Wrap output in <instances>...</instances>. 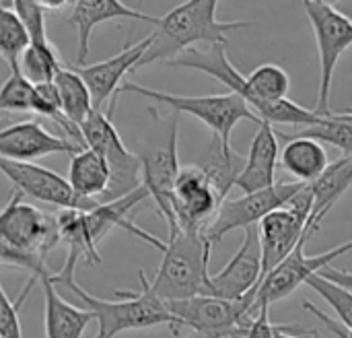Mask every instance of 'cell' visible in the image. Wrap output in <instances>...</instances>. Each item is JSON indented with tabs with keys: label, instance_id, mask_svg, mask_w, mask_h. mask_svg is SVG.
<instances>
[{
	"label": "cell",
	"instance_id": "3957f363",
	"mask_svg": "<svg viewBox=\"0 0 352 338\" xmlns=\"http://www.w3.org/2000/svg\"><path fill=\"white\" fill-rule=\"evenodd\" d=\"M62 242L58 217H52L33 204L23 202V194L14 190L0 215V258L31 273V277L52 275L47 256Z\"/></svg>",
	"mask_w": 352,
	"mask_h": 338
},
{
	"label": "cell",
	"instance_id": "484cf974",
	"mask_svg": "<svg viewBox=\"0 0 352 338\" xmlns=\"http://www.w3.org/2000/svg\"><path fill=\"white\" fill-rule=\"evenodd\" d=\"M54 85L58 87L60 99H62V109L66 114V118L74 124V126H82L89 116L97 109L91 89L87 87L85 78L78 74V70L74 66H64Z\"/></svg>",
	"mask_w": 352,
	"mask_h": 338
},
{
	"label": "cell",
	"instance_id": "d6a6232c",
	"mask_svg": "<svg viewBox=\"0 0 352 338\" xmlns=\"http://www.w3.org/2000/svg\"><path fill=\"white\" fill-rule=\"evenodd\" d=\"M10 4L12 10L19 14L21 23L25 25L31 37V45L50 43L47 29H45V8L41 6V0H14Z\"/></svg>",
	"mask_w": 352,
	"mask_h": 338
},
{
	"label": "cell",
	"instance_id": "ffe728a7",
	"mask_svg": "<svg viewBox=\"0 0 352 338\" xmlns=\"http://www.w3.org/2000/svg\"><path fill=\"white\" fill-rule=\"evenodd\" d=\"M276 163H278V132L272 124L262 122L250 145L245 157V169L237 180V188L243 194H254L276 186Z\"/></svg>",
	"mask_w": 352,
	"mask_h": 338
},
{
	"label": "cell",
	"instance_id": "603a6c76",
	"mask_svg": "<svg viewBox=\"0 0 352 338\" xmlns=\"http://www.w3.org/2000/svg\"><path fill=\"white\" fill-rule=\"evenodd\" d=\"M352 186V157H342L334 161L322 178L311 184L314 190V211L305 225V237L314 235L326 215L334 209V204L342 198V194Z\"/></svg>",
	"mask_w": 352,
	"mask_h": 338
},
{
	"label": "cell",
	"instance_id": "7c38bea8",
	"mask_svg": "<svg viewBox=\"0 0 352 338\" xmlns=\"http://www.w3.org/2000/svg\"><path fill=\"white\" fill-rule=\"evenodd\" d=\"M305 244H307V240H303L297 246V250L278 268H274L264 279V283L258 287V297H256V304L252 308L254 318L264 308H270L272 304L289 297L301 285H307V281L311 277L320 275L324 268L332 266V262L336 258H340L342 254L352 250V242H346V244H342V246H338V248H334L330 252H322L318 256H305Z\"/></svg>",
	"mask_w": 352,
	"mask_h": 338
},
{
	"label": "cell",
	"instance_id": "d590c367",
	"mask_svg": "<svg viewBox=\"0 0 352 338\" xmlns=\"http://www.w3.org/2000/svg\"><path fill=\"white\" fill-rule=\"evenodd\" d=\"M299 332H307L299 326H280L278 332H276V338H305L299 337Z\"/></svg>",
	"mask_w": 352,
	"mask_h": 338
},
{
	"label": "cell",
	"instance_id": "5bb4252c",
	"mask_svg": "<svg viewBox=\"0 0 352 338\" xmlns=\"http://www.w3.org/2000/svg\"><path fill=\"white\" fill-rule=\"evenodd\" d=\"M262 273L264 258L260 231L258 227H252L245 231L243 244L237 250V254L229 260V264L221 273L210 275V297H221L229 302H241L248 297L252 304H256Z\"/></svg>",
	"mask_w": 352,
	"mask_h": 338
},
{
	"label": "cell",
	"instance_id": "30bf717a",
	"mask_svg": "<svg viewBox=\"0 0 352 338\" xmlns=\"http://www.w3.org/2000/svg\"><path fill=\"white\" fill-rule=\"evenodd\" d=\"M303 182H278L276 186L254 192V194H243L241 198L235 200H225L219 215L206 229V237L212 246H217L227 233L235 229H252L260 225L268 215L285 209L289 200L303 188Z\"/></svg>",
	"mask_w": 352,
	"mask_h": 338
},
{
	"label": "cell",
	"instance_id": "d6986e66",
	"mask_svg": "<svg viewBox=\"0 0 352 338\" xmlns=\"http://www.w3.org/2000/svg\"><path fill=\"white\" fill-rule=\"evenodd\" d=\"M260 242H262V258H264V279L278 268L295 250L297 246L307 240L305 237V221L299 219L289 209H280L272 215H268L260 225ZM260 283V285H262Z\"/></svg>",
	"mask_w": 352,
	"mask_h": 338
},
{
	"label": "cell",
	"instance_id": "4316f807",
	"mask_svg": "<svg viewBox=\"0 0 352 338\" xmlns=\"http://www.w3.org/2000/svg\"><path fill=\"white\" fill-rule=\"evenodd\" d=\"M31 47V37L21 23L19 14L12 10L10 2H2L0 8V54L12 70H21V56Z\"/></svg>",
	"mask_w": 352,
	"mask_h": 338
},
{
	"label": "cell",
	"instance_id": "e0dca14e",
	"mask_svg": "<svg viewBox=\"0 0 352 338\" xmlns=\"http://www.w3.org/2000/svg\"><path fill=\"white\" fill-rule=\"evenodd\" d=\"M153 43V35L148 33L146 37H142L136 43H128L122 52H118L116 56L91 64V66H74L78 70V74L85 78L87 87L91 89L95 107L99 109L101 103H105L107 99H111L109 103V112L107 116L113 118V109H116V95H120L122 89V81L128 72L136 70V66L140 64L142 56L148 52Z\"/></svg>",
	"mask_w": 352,
	"mask_h": 338
},
{
	"label": "cell",
	"instance_id": "8992f818",
	"mask_svg": "<svg viewBox=\"0 0 352 338\" xmlns=\"http://www.w3.org/2000/svg\"><path fill=\"white\" fill-rule=\"evenodd\" d=\"M120 93H136L140 97H146L155 103L171 107L175 114H190L198 118L202 124H206L214 136L221 138L223 145L231 147L229 138L235 126L241 120H250L254 124H262L264 120L258 118V114L237 95V93H223V95H173V93H163L155 91L148 87H142L134 81H126L120 89Z\"/></svg>",
	"mask_w": 352,
	"mask_h": 338
},
{
	"label": "cell",
	"instance_id": "83f0119b",
	"mask_svg": "<svg viewBox=\"0 0 352 338\" xmlns=\"http://www.w3.org/2000/svg\"><path fill=\"white\" fill-rule=\"evenodd\" d=\"M66 64H62L58 50L54 47V43H43V45H31L19 62L21 72L33 83V85H45V83H54L58 72L64 68Z\"/></svg>",
	"mask_w": 352,
	"mask_h": 338
},
{
	"label": "cell",
	"instance_id": "f546056e",
	"mask_svg": "<svg viewBox=\"0 0 352 338\" xmlns=\"http://www.w3.org/2000/svg\"><path fill=\"white\" fill-rule=\"evenodd\" d=\"M35 99H37L35 85L21 70H12L0 91V109L2 112H33Z\"/></svg>",
	"mask_w": 352,
	"mask_h": 338
},
{
	"label": "cell",
	"instance_id": "ba28073f",
	"mask_svg": "<svg viewBox=\"0 0 352 338\" xmlns=\"http://www.w3.org/2000/svg\"><path fill=\"white\" fill-rule=\"evenodd\" d=\"M80 132L85 145L101 153L111 169V184L99 202H116L142 188V161L138 155L128 151L113 126L111 116L95 109L80 126Z\"/></svg>",
	"mask_w": 352,
	"mask_h": 338
},
{
	"label": "cell",
	"instance_id": "52a82bcc",
	"mask_svg": "<svg viewBox=\"0 0 352 338\" xmlns=\"http://www.w3.org/2000/svg\"><path fill=\"white\" fill-rule=\"evenodd\" d=\"M167 306L175 318V337H179V328H190L192 335L186 338H248L250 326L256 320L250 299L229 302L204 295Z\"/></svg>",
	"mask_w": 352,
	"mask_h": 338
},
{
	"label": "cell",
	"instance_id": "cb8c5ba5",
	"mask_svg": "<svg viewBox=\"0 0 352 338\" xmlns=\"http://www.w3.org/2000/svg\"><path fill=\"white\" fill-rule=\"evenodd\" d=\"M196 165L206 173V178L212 182L214 190L225 202L227 194L231 192L233 186H237V180L245 169V157H241L231 147L223 145L219 136H212L210 145L198 157Z\"/></svg>",
	"mask_w": 352,
	"mask_h": 338
},
{
	"label": "cell",
	"instance_id": "e575fe53",
	"mask_svg": "<svg viewBox=\"0 0 352 338\" xmlns=\"http://www.w3.org/2000/svg\"><path fill=\"white\" fill-rule=\"evenodd\" d=\"M320 275H322L326 281H330V283H336V285H340V287H344V289H351L352 291V273H349V271H338V268H332V266H328V268H324Z\"/></svg>",
	"mask_w": 352,
	"mask_h": 338
},
{
	"label": "cell",
	"instance_id": "8fae6325",
	"mask_svg": "<svg viewBox=\"0 0 352 338\" xmlns=\"http://www.w3.org/2000/svg\"><path fill=\"white\" fill-rule=\"evenodd\" d=\"M142 161V186L146 188L151 200L155 202L161 217L167 221L169 231L179 229L175 211H173V196L175 184L179 178V157H177V114L173 112L169 132L153 149H146L140 155Z\"/></svg>",
	"mask_w": 352,
	"mask_h": 338
},
{
	"label": "cell",
	"instance_id": "7a4b0ae2",
	"mask_svg": "<svg viewBox=\"0 0 352 338\" xmlns=\"http://www.w3.org/2000/svg\"><path fill=\"white\" fill-rule=\"evenodd\" d=\"M219 4L221 2L217 0H190L161 17V21L155 25V31L151 33L153 43L136 70L153 62L167 64L200 41L210 45H227L229 33L256 25L254 21H219Z\"/></svg>",
	"mask_w": 352,
	"mask_h": 338
},
{
	"label": "cell",
	"instance_id": "6da1fadb",
	"mask_svg": "<svg viewBox=\"0 0 352 338\" xmlns=\"http://www.w3.org/2000/svg\"><path fill=\"white\" fill-rule=\"evenodd\" d=\"M148 198L151 196L146 188L142 186L134 194L120 198L116 202H101L93 211H60L56 217H58L60 235H62V242L66 244L68 254H66L64 266L58 273L50 275L52 283L66 285V283L76 281L74 273L80 262L101 264L99 246L111 229H126L128 233L136 235L144 244H151L153 248H159L161 252H165L167 242H161L153 233L140 229L130 219V213Z\"/></svg>",
	"mask_w": 352,
	"mask_h": 338
},
{
	"label": "cell",
	"instance_id": "836d02e7",
	"mask_svg": "<svg viewBox=\"0 0 352 338\" xmlns=\"http://www.w3.org/2000/svg\"><path fill=\"white\" fill-rule=\"evenodd\" d=\"M280 326L272 324L270 322V308H264L256 320L252 322L250 326V332H248V338H276V332H278Z\"/></svg>",
	"mask_w": 352,
	"mask_h": 338
},
{
	"label": "cell",
	"instance_id": "2e32d148",
	"mask_svg": "<svg viewBox=\"0 0 352 338\" xmlns=\"http://www.w3.org/2000/svg\"><path fill=\"white\" fill-rule=\"evenodd\" d=\"M85 149H87L85 145H80L68 136L52 134L37 120L12 124L0 132L2 159L21 161V163H33L35 159L54 155V153H68L70 157H74V155L82 153Z\"/></svg>",
	"mask_w": 352,
	"mask_h": 338
},
{
	"label": "cell",
	"instance_id": "9a60e30c",
	"mask_svg": "<svg viewBox=\"0 0 352 338\" xmlns=\"http://www.w3.org/2000/svg\"><path fill=\"white\" fill-rule=\"evenodd\" d=\"M223 207V198L214 190L206 173L194 163L179 171L173 196L177 227L184 231H204L210 227Z\"/></svg>",
	"mask_w": 352,
	"mask_h": 338
},
{
	"label": "cell",
	"instance_id": "d4e9b609",
	"mask_svg": "<svg viewBox=\"0 0 352 338\" xmlns=\"http://www.w3.org/2000/svg\"><path fill=\"white\" fill-rule=\"evenodd\" d=\"M68 182L78 196L89 200H101L111 184L109 163L101 153L87 147L82 153L70 157Z\"/></svg>",
	"mask_w": 352,
	"mask_h": 338
},
{
	"label": "cell",
	"instance_id": "9c48e42d",
	"mask_svg": "<svg viewBox=\"0 0 352 338\" xmlns=\"http://www.w3.org/2000/svg\"><path fill=\"white\" fill-rule=\"evenodd\" d=\"M303 8L309 17L318 52H320V93L316 112L324 118L332 116L330 112V91L336 64L340 56L352 45V19L334 4L324 0H305Z\"/></svg>",
	"mask_w": 352,
	"mask_h": 338
},
{
	"label": "cell",
	"instance_id": "277c9868",
	"mask_svg": "<svg viewBox=\"0 0 352 338\" xmlns=\"http://www.w3.org/2000/svg\"><path fill=\"white\" fill-rule=\"evenodd\" d=\"M212 244L204 231L173 229L167 237L161 266L148 281L151 289L165 304L210 297V260Z\"/></svg>",
	"mask_w": 352,
	"mask_h": 338
},
{
	"label": "cell",
	"instance_id": "f1b7e54d",
	"mask_svg": "<svg viewBox=\"0 0 352 338\" xmlns=\"http://www.w3.org/2000/svg\"><path fill=\"white\" fill-rule=\"evenodd\" d=\"M295 136H305L314 138L320 142H330L332 147L340 149L344 157H352V116L351 112L344 114H332L324 118L320 124L309 126Z\"/></svg>",
	"mask_w": 352,
	"mask_h": 338
},
{
	"label": "cell",
	"instance_id": "ac0fdd59",
	"mask_svg": "<svg viewBox=\"0 0 352 338\" xmlns=\"http://www.w3.org/2000/svg\"><path fill=\"white\" fill-rule=\"evenodd\" d=\"M107 21H142L157 25L161 17H153L128 6L122 0H76L72 2V12L68 17V25L76 27L78 31V50H76V64L85 66L89 58V43L91 33L97 25Z\"/></svg>",
	"mask_w": 352,
	"mask_h": 338
},
{
	"label": "cell",
	"instance_id": "44dd1931",
	"mask_svg": "<svg viewBox=\"0 0 352 338\" xmlns=\"http://www.w3.org/2000/svg\"><path fill=\"white\" fill-rule=\"evenodd\" d=\"M43 289V322H45V338H80L91 320H97L91 310H80L66 304L50 275L41 277Z\"/></svg>",
	"mask_w": 352,
	"mask_h": 338
},
{
	"label": "cell",
	"instance_id": "4dcf8cb0",
	"mask_svg": "<svg viewBox=\"0 0 352 338\" xmlns=\"http://www.w3.org/2000/svg\"><path fill=\"white\" fill-rule=\"evenodd\" d=\"M307 285L320 295L324 297V302L338 314L340 322L344 328H349L352 332V291L344 289L336 283L326 281L322 275H316L307 281Z\"/></svg>",
	"mask_w": 352,
	"mask_h": 338
},
{
	"label": "cell",
	"instance_id": "1f68e13d",
	"mask_svg": "<svg viewBox=\"0 0 352 338\" xmlns=\"http://www.w3.org/2000/svg\"><path fill=\"white\" fill-rule=\"evenodd\" d=\"M41 281L37 277H29L25 289L21 291L19 299L12 302L6 293V289H0V337L2 338H23V328H21V320H19V312L23 302L27 299V295L31 293V289L35 287V283Z\"/></svg>",
	"mask_w": 352,
	"mask_h": 338
},
{
	"label": "cell",
	"instance_id": "4fadbf2b",
	"mask_svg": "<svg viewBox=\"0 0 352 338\" xmlns=\"http://www.w3.org/2000/svg\"><path fill=\"white\" fill-rule=\"evenodd\" d=\"M0 167L2 173L12 182L14 190L31 196L33 200L60 207L62 211H93L101 204L99 200L78 196L66 178L37 163L0 159Z\"/></svg>",
	"mask_w": 352,
	"mask_h": 338
},
{
	"label": "cell",
	"instance_id": "7402d4cb",
	"mask_svg": "<svg viewBox=\"0 0 352 338\" xmlns=\"http://www.w3.org/2000/svg\"><path fill=\"white\" fill-rule=\"evenodd\" d=\"M278 138L287 140L285 149L280 151V163L291 176L297 178V182L314 184L332 165L328 159V151L320 140L283 132L278 134Z\"/></svg>",
	"mask_w": 352,
	"mask_h": 338
},
{
	"label": "cell",
	"instance_id": "5b68a950",
	"mask_svg": "<svg viewBox=\"0 0 352 338\" xmlns=\"http://www.w3.org/2000/svg\"><path fill=\"white\" fill-rule=\"evenodd\" d=\"M140 291L132 293V291H118V297H122L120 302H107V299H99L91 293H87L85 289L78 287L76 281L66 283L64 287H68L80 302H85L87 310H91L99 322V330L95 338H113L120 332L126 330H144V328H153V326H169L171 330L175 328V318L169 312V306L155 295V291L151 289L148 277L140 271Z\"/></svg>",
	"mask_w": 352,
	"mask_h": 338
}]
</instances>
